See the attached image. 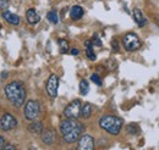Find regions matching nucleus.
Wrapping results in <instances>:
<instances>
[{
	"instance_id": "29",
	"label": "nucleus",
	"mask_w": 159,
	"mask_h": 150,
	"mask_svg": "<svg viewBox=\"0 0 159 150\" xmlns=\"http://www.w3.org/2000/svg\"><path fill=\"white\" fill-rule=\"evenodd\" d=\"M7 72H2V73H1V79H2V81H4V79H5V78H7Z\"/></svg>"
},
{
	"instance_id": "10",
	"label": "nucleus",
	"mask_w": 159,
	"mask_h": 150,
	"mask_svg": "<svg viewBox=\"0 0 159 150\" xmlns=\"http://www.w3.org/2000/svg\"><path fill=\"white\" fill-rule=\"evenodd\" d=\"M2 19L5 20L6 22H9L10 24H14V26H17L21 21L19 15L12 14V12H10V11H4V12H2Z\"/></svg>"
},
{
	"instance_id": "9",
	"label": "nucleus",
	"mask_w": 159,
	"mask_h": 150,
	"mask_svg": "<svg viewBox=\"0 0 159 150\" xmlns=\"http://www.w3.org/2000/svg\"><path fill=\"white\" fill-rule=\"evenodd\" d=\"M94 149V139L92 135L84 134L79 139L77 150H93Z\"/></svg>"
},
{
	"instance_id": "1",
	"label": "nucleus",
	"mask_w": 159,
	"mask_h": 150,
	"mask_svg": "<svg viewBox=\"0 0 159 150\" xmlns=\"http://www.w3.org/2000/svg\"><path fill=\"white\" fill-rule=\"evenodd\" d=\"M83 131L82 123H80L75 118H66L60 123V132L62 134V138L66 143L72 144L81 138V133Z\"/></svg>"
},
{
	"instance_id": "6",
	"label": "nucleus",
	"mask_w": 159,
	"mask_h": 150,
	"mask_svg": "<svg viewBox=\"0 0 159 150\" xmlns=\"http://www.w3.org/2000/svg\"><path fill=\"white\" fill-rule=\"evenodd\" d=\"M81 101L79 99L71 101L64 110V115L66 118H77L79 116H81Z\"/></svg>"
},
{
	"instance_id": "22",
	"label": "nucleus",
	"mask_w": 159,
	"mask_h": 150,
	"mask_svg": "<svg viewBox=\"0 0 159 150\" xmlns=\"http://www.w3.org/2000/svg\"><path fill=\"white\" fill-rule=\"evenodd\" d=\"M93 45H97V46H102V40L99 39V36L98 34H94L93 37V40H92Z\"/></svg>"
},
{
	"instance_id": "26",
	"label": "nucleus",
	"mask_w": 159,
	"mask_h": 150,
	"mask_svg": "<svg viewBox=\"0 0 159 150\" xmlns=\"http://www.w3.org/2000/svg\"><path fill=\"white\" fill-rule=\"evenodd\" d=\"M2 150H17V149H16V148H15L14 145H11V144H9V145H6V147H5V148H4V149H2Z\"/></svg>"
},
{
	"instance_id": "13",
	"label": "nucleus",
	"mask_w": 159,
	"mask_h": 150,
	"mask_svg": "<svg viewBox=\"0 0 159 150\" xmlns=\"http://www.w3.org/2000/svg\"><path fill=\"white\" fill-rule=\"evenodd\" d=\"M134 20H135V22L139 24V27H143V26H146V23H147V20L144 19V16H143V14H142V11L139 10V9H134Z\"/></svg>"
},
{
	"instance_id": "21",
	"label": "nucleus",
	"mask_w": 159,
	"mask_h": 150,
	"mask_svg": "<svg viewBox=\"0 0 159 150\" xmlns=\"http://www.w3.org/2000/svg\"><path fill=\"white\" fill-rule=\"evenodd\" d=\"M91 81H92L93 83H96L97 86H102V79H100V77L97 75V73L91 76Z\"/></svg>"
},
{
	"instance_id": "14",
	"label": "nucleus",
	"mask_w": 159,
	"mask_h": 150,
	"mask_svg": "<svg viewBox=\"0 0 159 150\" xmlns=\"http://www.w3.org/2000/svg\"><path fill=\"white\" fill-rule=\"evenodd\" d=\"M83 16V9L79 6V5H75V6H72L71 7V10H70V17L72 20H80L81 17Z\"/></svg>"
},
{
	"instance_id": "23",
	"label": "nucleus",
	"mask_w": 159,
	"mask_h": 150,
	"mask_svg": "<svg viewBox=\"0 0 159 150\" xmlns=\"http://www.w3.org/2000/svg\"><path fill=\"white\" fill-rule=\"evenodd\" d=\"M135 130L139 131V127H137L136 125H129V126H127V131L130 132V134H136V133L134 132Z\"/></svg>"
},
{
	"instance_id": "18",
	"label": "nucleus",
	"mask_w": 159,
	"mask_h": 150,
	"mask_svg": "<svg viewBox=\"0 0 159 150\" xmlns=\"http://www.w3.org/2000/svg\"><path fill=\"white\" fill-rule=\"evenodd\" d=\"M58 45H59L60 54H66L69 51V43L65 39H59L58 40Z\"/></svg>"
},
{
	"instance_id": "27",
	"label": "nucleus",
	"mask_w": 159,
	"mask_h": 150,
	"mask_svg": "<svg viewBox=\"0 0 159 150\" xmlns=\"http://www.w3.org/2000/svg\"><path fill=\"white\" fill-rule=\"evenodd\" d=\"M0 147H1V150L5 148V139H4V137L0 138Z\"/></svg>"
},
{
	"instance_id": "5",
	"label": "nucleus",
	"mask_w": 159,
	"mask_h": 150,
	"mask_svg": "<svg viewBox=\"0 0 159 150\" xmlns=\"http://www.w3.org/2000/svg\"><path fill=\"white\" fill-rule=\"evenodd\" d=\"M124 48L129 51H135L141 48V40L135 33H127L122 38Z\"/></svg>"
},
{
	"instance_id": "17",
	"label": "nucleus",
	"mask_w": 159,
	"mask_h": 150,
	"mask_svg": "<svg viewBox=\"0 0 159 150\" xmlns=\"http://www.w3.org/2000/svg\"><path fill=\"white\" fill-rule=\"evenodd\" d=\"M84 46H86V54H87V56L89 60H96V54L93 53V49H92V46H93V43L91 42V40H86V43H84Z\"/></svg>"
},
{
	"instance_id": "11",
	"label": "nucleus",
	"mask_w": 159,
	"mask_h": 150,
	"mask_svg": "<svg viewBox=\"0 0 159 150\" xmlns=\"http://www.w3.org/2000/svg\"><path fill=\"white\" fill-rule=\"evenodd\" d=\"M26 19H27V22L30 24H36V23L39 22L40 16L34 9H28L27 12H26Z\"/></svg>"
},
{
	"instance_id": "24",
	"label": "nucleus",
	"mask_w": 159,
	"mask_h": 150,
	"mask_svg": "<svg viewBox=\"0 0 159 150\" xmlns=\"http://www.w3.org/2000/svg\"><path fill=\"white\" fill-rule=\"evenodd\" d=\"M111 48H113L115 51H118V50H119V44H118V42H116V40H113V42H111Z\"/></svg>"
},
{
	"instance_id": "2",
	"label": "nucleus",
	"mask_w": 159,
	"mask_h": 150,
	"mask_svg": "<svg viewBox=\"0 0 159 150\" xmlns=\"http://www.w3.org/2000/svg\"><path fill=\"white\" fill-rule=\"evenodd\" d=\"M4 92H5L6 98L9 99V101L14 106L20 108L25 104V101H26V88H25L22 82H11V83H9L5 87Z\"/></svg>"
},
{
	"instance_id": "20",
	"label": "nucleus",
	"mask_w": 159,
	"mask_h": 150,
	"mask_svg": "<svg viewBox=\"0 0 159 150\" xmlns=\"http://www.w3.org/2000/svg\"><path fill=\"white\" fill-rule=\"evenodd\" d=\"M47 19H48L49 22H52L53 24H57V23H58V21H59V19H58V12H57L55 10L49 11V12H48V15H47Z\"/></svg>"
},
{
	"instance_id": "19",
	"label": "nucleus",
	"mask_w": 159,
	"mask_h": 150,
	"mask_svg": "<svg viewBox=\"0 0 159 150\" xmlns=\"http://www.w3.org/2000/svg\"><path fill=\"white\" fill-rule=\"evenodd\" d=\"M80 92L82 95H87L89 92V83L86 81V79H82L80 82Z\"/></svg>"
},
{
	"instance_id": "12",
	"label": "nucleus",
	"mask_w": 159,
	"mask_h": 150,
	"mask_svg": "<svg viewBox=\"0 0 159 150\" xmlns=\"http://www.w3.org/2000/svg\"><path fill=\"white\" fill-rule=\"evenodd\" d=\"M42 140H43L45 144H48V145L53 144L54 140H55V134H54V132L52 131V130H45V131H43V133H42Z\"/></svg>"
},
{
	"instance_id": "3",
	"label": "nucleus",
	"mask_w": 159,
	"mask_h": 150,
	"mask_svg": "<svg viewBox=\"0 0 159 150\" xmlns=\"http://www.w3.org/2000/svg\"><path fill=\"white\" fill-rule=\"evenodd\" d=\"M99 126L105 132L113 135H118L122 127V120L118 116L113 115H105L99 118Z\"/></svg>"
},
{
	"instance_id": "8",
	"label": "nucleus",
	"mask_w": 159,
	"mask_h": 150,
	"mask_svg": "<svg viewBox=\"0 0 159 150\" xmlns=\"http://www.w3.org/2000/svg\"><path fill=\"white\" fill-rule=\"evenodd\" d=\"M17 126V120L11 115V113H6L2 115L1 121H0V127L2 131H10L14 130Z\"/></svg>"
},
{
	"instance_id": "16",
	"label": "nucleus",
	"mask_w": 159,
	"mask_h": 150,
	"mask_svg": "<svg viewBox=\"0 0 159 150\" xmlns=\"http://www.w3.org/2000/svg\"><path fill=\"white\" fill-rule=\"evenodd\" d=\"M28 130L31 133H34V134H39V133H43V125L38 122V121H34L30 125Z\"/></svg>"
},
{
	"instance_id": "25",
	"label": "nucleus",
	"mask_w": 159,
	"mask_h": 150,
	"mask_svg": "<svg viewBox=\"0 0 159 150\" xmlns=\"http://www.w3.org/2000/svg\"><path fill=\"white\" fill-rule=\"evenodd\" d=\"M70 53H71V55H74V56H76V55H79L80 50L77 48H74V49H71L70 50Z\"/></svg>"
},
{
	"instance_id": "15",
	"label": "nucleus",
	"mask_w": 159,
	"mask_h": 150,
	"mask_svg": "<svg viewBox=\"0 0 159 150\" xmlns=\"http://www.w3.org/2000/svg\"><path fill=\"white\" fill-rule=\"evenodd\" d=\"M92 111H93L92 104H91V103H86V104L83 105L82 110H81V116H82L83 118H89L91 115H92Z\"/></svg>"
},
{
	"instance_id": "7",
	"label": "nucleus",
	"mask_w": 159,
	"mask_h": 150,
	"mask_svg": "<svg viewBox=\"0 0 159 150\" xmlns=\"http://www.w3.org/2000/svg\"><path fill=\"white\" fill-rule=\"evenodd\" d=\"M45 88H47V93H48V95H49L52 99L57 98V95H58V89H59V77L57 75H50V77H49L48 81H47Z\"/></svg>"
},
{
	"instance_id": "4",
	"label": "nucleus",
	"mask_w": 159,
	"mask_h": 150,
	"mask_svg": "<svg viewBox=\"0 0 159 150\" xmlns=\"http://www.w3.org/2000/svg\"><path fill=\"white\" fill-rule=\"evenodd\" d=\"M40 113V108L38 101H34V100H28L25 105V109H23V113H25V117L30 121H33L36 120Z\"/></svg>"
},
{
	"instance_id": "28",
	"label": "nucleus",
	"mask_w": 159,
	"mask_h": 150,
	"mask_svg": "<svg viewBox=\"0 0 159 150\" xmlns=\"http://www.w3.org/2000/svg\"><path fill=\"white\" fill-rule=\"evenodd\" d=\"M1 9H5V7H7V0H1Z\"/></svg>"
}]
</instances>
